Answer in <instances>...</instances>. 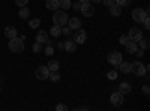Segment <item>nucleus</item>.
<instances>
[{
  "instance_id": "21",
  "label": "nucleus",
  "mask_w": 150,
  "mask_h": 111,
  "mask_svg": "<svg viewBox=\"0 0 150 111\" xmlns=\"http://www.w3.org/2000/svg\"><path fill=\"white\" fill-rule=\"evenodd\" d=\"M50 35H51L53 38H59V36L62 35V27L57 26V24H54V26L50 29Z\"/></svg>"
},
{
  "instance_id": "39",
  "label": "nucleus",
  "mask_w": 150,
  "mask_h": 111,
  "mask_svg": "<svg viewBox=\"0 0 150 111\" xmlns=\"http://www.w3.org/2000/svg\"><path fill=\"white\" fill-rule=\"evenodd\" d=\"M72 8L74 9H77V11H80V8H81V2L78 0V2H75V3H72Z\"/></svg>"
},
{
  "instance_id": "30",
  "label": "nucleus",
  "mask_w": 150,
  "mask_h": 111,
  "mask_svg": "<svg viewBox=\"0 0 150 111\" xmlns=\"http://www.w3.org/2000/svg\"><path fill=\"white\" fill-rule=\"evenodd\" d=\"M107 77H108V80H116L117 78V71H110L108 74H107Z\"/></svg>"
},
{
  "instance_id": "34",
  "label": "nucleus",
  "mask_w": 150,
  "mask_h": 111,
  "mask_svg": "<svg viewBox=\"0 0 150 111\" xmlns=\"http://www.w3.org/2000/svg\"><path fill=\"white\" fill-rule=\"evenodd\" d=\"M56 110H57V111H66V110H68V107H66L65 104H57Z\"/></svg>"
},
{
  "instance_id": "26",
  "label": "nucleus",
  "mask_w": 150,
  "mask_h": 111,
  "mask_svg": "<svg viewBox=\"0 0 150 111\" xmlns=\"http://www.w3.org/2000/svg\"><path fill=\"white\" fill-rule=\"evenodd\" d=\"M29 26L32 27V29H38L41 26V20L39 18H33V20H30L29 21Z\"/></svg>"
},
{
  "instance_id": "35",
  "label": "nucleus",
  "mask_w": 150,
  "mask_h": 111,
  "mask_svg": "<svg viewBox=\"0 0 150 111\" xmlns=\"http://www.w3.org/2000/svg\"><path fill=\"white\" fill-rule=\"evenodd\" d=\"M141 89H143V93H144L146 96H149V93H150V87H149V84H144Z\"/></svg>"
},
{
  "instance_id": "22",
  "label": "nucleus",
  "mask_w": 150,
  "mask_h": 111,
  "mask_svg": "<svg viewBox=\"0 0 150 111\" xmlns=\"http://www.w3.org/2000/svg\"><path fill=\"white\" fill-rule=\"evenodd\" d=\"M47 68H48L50 71H59V68H60L59 60H50L48 65H47Z\"/></svg>"
},
{
  "instance_id": "1",
  "label": "nucleus",
  "mask_w": 150,
  "mask_h": 111,
  "mask_svg": "<svg viewBox=\"0 0 150 111\" xmlns=\"http://www.w3.org/2000/svg\"><path fill=\"white\" fill-rule=\"evenodd\" d=\"M9 50L12 53H23L24 51V42L21 38H18V36H15V38L9 39Z\"/></svg>"
},
{
  "instance_id": "7",
  "label": "nucleus",
  "mask_w": 150,
  "mask_h": 111,
  "mask_svg": "<svg viewBox=\"0 0 150 111\" xmlns=\"http://www.w3.org/2000/svg\"><path fill=\"white\" fill-rule=\"evenodd\" d=\"M128 38H129V41L138 42V41L143 38V32H141V29H138V27H131V30H129V35H128Z\"/></svg>"
},
{
  "instance_id": "19",
  "label": "nucleus",
  "mask_w": 150,
  "mask_h": 111,
  "mask_svg": "<svg viewBox=\"0 0 150 111\" xmlns=\"http://www.w3.org/2000/svg\"><path fill=\"white\" fill-rule=\"evenodd\" d=\"M125 47H126V53H128V54H134V53L137 51V48H138V44L134 42V41H129Z\"/></svg>"
},
{
  "instance_id": "10",
  "label": "nucleus",
  "mask_w": 150,
  "mask_h": 111,
  "mask_svg": "<svg viewBox=\"0 0 150 111\" xmlns=\"http://www.w3.org/2000/svg\"><path fill=\"white\" fill-rule=\"evenodd\" d=\"M110 101H111V105L112 107H120L122 104H123V93H120L119 90L117 92H114L111 95V98H110Z\"/></svg>"
},
{
  "instance_id": "13",
  "label": "nucleus",
  "mask_w": 150,
  "mask_h": 111,
  "mask_svg": "<svg viewBox=\"0 0 150 111\" xmlns=\"http://www.w3.org/2000/svg\"><path fill=\"white\" fill-rule=\"evenodd\" d=\"M63 50L66 53H75V51H77V44H75L74 41H66L63 44Z\"/></svg>"
},
{
  "instance_id": "28",
  "label": "nucleus",
  "mask_w": 150,
  "mask_h": 111,
  "mask_svg": "<svg viewBox=\"0 0 150 111\" xmlns=\"http://www.w3.org/2000/svg\"><path fill=\"white\" fill-rule=\"evenodd\" d=\"M116 3L123 8V6H129V5L132 3V0H116Z\"/></svg>"
},
{
  "instance_id": "16",
  "label": "nucleus",
  "mask_w": 150,
  "mask_h": 111,
  "mask_svg": "<svg viewBox=\"0 0 150 111\" xmlns=\"http://www.w3.org/2000/svg\"><path fill=\"white\" fill-rule=\"evenodd\" d=\"M131 90H132V86L129 84V83H126V81H123V83H120L119 84V92L120 93H131Z\"/></svg>"
},
{
  "instance_id": "18",
  "label": "nucleus",
  "mask_w": 150,
  "mask_h": 111,
  "mask_svg": "<svg viewBox=\"0 0 150 111\" xmlns=\"http://www.w3.org/2000/svg\"><path fill=\"white\" fill-rule=\"evenodd\" d=\"M5 36H6L8 39L15 38V36H17V29H15V27H12V26H8V27L5 29Z\"/></svg>"
},
{
  "instance_id": "11",
  "label": "nucleus",
  "mask_w": 150,
  "mask_h": 111,
  "mask_svg": "<svg viewBox=\"0 0 150 111\" xmlns=\"http://www.w3.org/2000/svg\"><path fill=\"white\" fill-rule=\"evenodd\" d=\"M47 41H48V32H45V30H38V33H36V42L45 44Z\"/></svg>"
},
{
  "instance_id": "42",
  "label": "nucleus",
  "mask_w": 150,
  "mask_h": 111,
  "mask_svg": "<svg viewBox=\"0 0 150 111\" xmlns=\"http://www.w3.org/2000/svg\"><path fill=\"white\" fill-rule=\"evenodd\" d=\"M81 3H87V2H90V0H80Z\"/></svg>"
},
{
  "instance_id": "25",
  "label": "nucleus",
  "mask_w": 150,
  "mask_h": 111,
  "mask_svg": "<svg viewBox=\"0 0 150 111\" xmlns=\"http://www.w3.org/2000/svg\"><path fill=\"white\" fill-rule=\"evenodd\" d=\"M60 8L63 11H66V9L72 8V2H71V0H60Z\"/></svg>"
},
{
  "instance_id": "9",
  "label": "nucleus",
  "mask_w": 150,
  "mask_h": 111,
  "mask_svg": "<svg viewBox=\"0 0 150 111\" xmlns=\"http://www.w3.org/2000/svg\"><path fill=\"white\" fill-rule=\"evenodd\" d=\"M86 41H87V33L83 29L75 30V33H74V42L75 44H84Z\"/></svg>"
},
{
  "instance_id": "6",
  "label": "nucleus",
  "mask_w": 150,
  "mask_h": 111,
  "mask_svg": "<svg viewBox=\"0 0 150 111\" xmlns=\"http://www.w3.org/2000/svg\"><path fill=\"white\" fill-rule=\"evenodd\" d=\"M80 11H81V14H83L84 17H93V14H95V6H93L90 2H87V3H81Z\"/></svg>"
},
{
  "instance_id": "41",
  "label": "nucleus",
  "mask_w": 150,
  "mask_h": 111,
  "mask_svg": "<svg viewBox=\"0 0 150 111\" xmlns=\"http://www.w3.org/2000/svg\"><path fill=\"white\" fill-rule=\"evenodd\" d=\"M92 2H93V3H101L102 0H92Z\"/></svg>"
},
{
  "instance_id": "38",
  "label": "nucleus",
  "mask_w": 150,
  "mask_h": 111,
  "mask_svg": "<svg viewBox=\"0 0 150 111\" xmlns=\"http://www.w3.org/2000/svg\"><path fill=\"white\" fill-rule=\"evenodd\" d=\"M143 24H144V29H146V30L150 29V20H149V18H146V20L143 21Z\"/></svg>"
},
{
  "instance_id": "5",
  "label": "nucleus",
  "mask_w": 150,
  "mask_h": 111,
  "mask_svg": "<svg viewBox=\"0 0 150 111\" xmlns=\"http://www.w3.org/2000/svg\"><path fill=\"white\" fill-rule=\"evenodd\" d=\"M107 60H108L110 65H112V66L117 68V66L122 63V62H123V56H122V53H119V51H112V53L108 54Z\"/></svg>"
},
{
  "instance_id": "17",
  "label": "nucleus",
  "mask_w": 150,
  "mask_h": 111,
  "mask_svg": "<svg viewBox=\"0 0 150 111\" xmlns=\"http://www.w3.org/2000/svg\"><path fill=\"white\" fill-rule=\"evenodd\" d=\"M18 17H20L21 20H27V18L30 17V9L26 8V6H21L20 11H18Z\"/></svg>"
},
{
  "instance_id": "37",
  "label": "nucleus",
  "mask_w": 150,
  "mask_h": 111,
  "mask_svg": "<svg viewBox=\"0 0 150 111\" xmlns=\"http://www.w3.org/2000/svg\"><path fill=\"white\" fill-rule=\"evenodd\" d=\"M143 51H144V50H141V48H137V51H135L134 54H135L137 57H143V56H144V53H143Z\"/></svg>"
},
{
  "instance_id": "4",
  "label": "nucleus",
  "mask_w": 150,
  "mask_h": 111,
  "mask_svg": "<svg viewBox=\"0 0 150 111\" xmlns=\"http://www.w3.org/2000/svg\"><path fill=\"white\" fill-rule=\"evenodd\" d=\"M146 18H149V12L147 11H144L141 8H135L132 11V20L135 23H143Z\"/></svg>"
},
{
  "instance_id": "3",
  "label": "nucleus",
  "mask_w": 150,
  "mask_h": 111,
  "mask_svg": "<svg viewBox=\"0 0 150 111\" xmlns=\"http://www.w3.org/2000/svg\"><path fill=\"white\" fill-rule=\"evenodd\" d=\"M131 72L134 74V75H137V77H143L144 74L147 72V69H146V66L141 63L140 60H135V62L131 63Z\"/></svg>"
},
{
  "instance_id": "36",
  "label": "nucleus",
  "mask_w": 150,
  "mask_h": 111,
  "mask_svg": "<svg viewBox=\"0 0 150 111\" xmlns=\"http://www.w3.org/2000/svg\"><path fill=\"white\" fill-rule=\"evenodd\" d=\"M15 3L21 8V6H26V5L29 3V0H15Z\"/></svg>"
},
{
  "instance_id": "24",
  "label": "nucleus",
  "mask_w": 150,
  "mask_h": 111,
  "mask_svg": "<svg viewBox=\"0 0 150 111\" xmlns=\"http://www.w3.org/2000/svg\"><path fill=\"white\" fill-rule=\"evenodd\" d=\"M48 78L51 80V81H59L60 80V74H59V71H50V75H48Z\"/></svg>"
},
{
  "instance_id": "12",
  "label": "nucleus",
  "mask_w": 150,
  "mask_h": 111,
  "mask_svg": "<svg viewBox=\"0 0 150 111\" xmlns=\"http://www.w3.org/2000/svg\"><path fill=\"white\" fill-rule=\"evenodd\" d=\"M45 6L50 11H57L60 8V0H45Z\"/></svg>"
},
{
  "instance_id": "31",
  "label": "nucleus",
  "mask_w": 150,
  "mask_h": 111,
  "mask_svg": "<svg viewBox=\"0 0 150 111\" xmlns=\"http://www.w3.org/2000/svg\"><path fill=\"white\" fill-rule=\"evenodd\" d=\"M45 54H47V56H53V54H54V48H53V45H47V48H45Z\"/></svg>"
},
{
  "instance_id": "40",
  "label": "nucleus",
  "mask_w": 150,
  "mask_h": 111,
  "mask_svg": "<svg viewBox=\"0 0 150 111\" xmlns=\"http://www.w3.org/2000/svg\"><path fill=\"white\" fill-rule=\"evenodd\" d=\"M63 44H65V42H59V44H57V47L60 48V50H63Z\"/></svg>"
},
{
  "instance_id": "32",
  "label": "nucleus",
  "mask_w": 150,
  "mask_h": 111,
  "mask_svg": "<svg viewBox=\"0 0 150 111\" xmlns=\"http://www.w3.org/2000/svg\"><path fill=\"white\" fill-rule=\"evenodd\" d=\"M71 27L69 26H66V27H62V35H65V36H69L71 35Z\"/></svg>"
},
{
  "instance_id": "27",
  "label": "nucleus",
  "mask_w": 150,
  "mask_h": 111,
  "mask_svg": "<svg viewBox=\"0 0 150 111\" xmlns=\"http://www.w3.org/2000/svg\"><path fill=\"white\" fill-rule=\"evenodd\" d=\"M32 50H33V53H41V51H42V44L35 42L33 47H32Z\"/></svg>"
},
{
  "instance_id": "23",
  "label": "nucleus",
  "mask_w": 150,
  "mask_h": 111,
  "mask_svg": "<svg viewBox=\"0 0 150 111\" xmlns=\"http://www.w3.org/2000/svg\"><path fill=\"white\" fill-rule=\"evenodd\" d=\"M137 44H138V48H141V50H147L149 45H150V44H149V38H141Z\"/></svg>"
},
{
  "instance_id": "8",
  "label": "nucleus",
  "mask_w": 150,
  "mask_h": 111,
  "mask_svg": "<svg viewBox=\"0 0 150 111\" xmlns=\"http://www.w3.org/2000/svg\"><path fill=\"white\" fill-rule=\"evenodd\" d=\"M48 75H50V69L47 66H39V68H36V71H35V77L38 80H41V81L47 80Z\"/></svg>"
},
{
  "instance_id": "2",
  "label": "nucleus",
  "mask_w": 150,
  "mask_h": 111,
  "mask_svg": "<svg viewBox=\"0 0 150 111\" xmlns=\"http://www.w3.org/2000/svg\"><path fill=\"white\" fill-rule=\"evenodd\" d=\"M53 21L54 24H57V26H66L68 24V15H66V12L65 11H54V15H53Z\"/></svg>"
},
{
  "instance_id": "14",
  "label": "nucleus",
  "mask_w": 150,
  "mask_h": 111,
  "mask_svg": "<svg viewBox=\"0 0 150 111\" xmlns=\"http://www.w3.org/2000/svg\"><path fill=\"white\" fill-rule=\"evenodd\" d=\"M110 14H111V17H120L122 15V6H119L117 3L111 5L110 6Z\"/></svg>"
},
{
  "instance_id": "15",
  "label": "nucleus",
  "mask_w": 150,
  "mask_h": 111,
  "mask_svg": "<svg viewBox=\"0 0 150 111\" xmlns=\"http://www.w3.org/2000/svg\"><path fill=\"white\" fill-rule=\"evenodd\" d=\"M68 23H69V27H71L72 30H78V29H81V21H80L77 17H74V18L68 20Z\"/></svg>"
},
{
  "instance_id": "33",
  "label": "nucleus",
  "mask_w": 150,
  "mask_h": 111,
  "mask_svg": "<svg viewBox=\"0 0 150 111\" xmlns=\"http://www.w3.org/2000/svg\"><path fill=\"white\" fill-rule=\"evenodd\" d=\"M102 3H104V6L110 8L111 5H114V3H116V0H102Z\"/></svg>"
},
{
  "instance_id": "29",
  "label": "nucleus",
  "mask_w": 150,
  "mask_h": 111,
  "mask_svg": "<svg viewBox=\"0 0 150 111\" xmlns=\"http://www.w3.org/2000/svg\"><path fill=\"white\" fill-rule=\"evenodd\" d=\"M119 42H120L122 45H126V44L129 42V38H128V35H122L120 38H119Z\"/></svg>"
},
{
  "instance_id": "20",
  "label": "nucleus",
  "mask_w": 150,
  "mask_h": 111,
  "mask_svg": "<svg viewBox=\"0 0 150 111\" xmlns=\"http://www.w3.org/2000/svg\"><path fill=\"white\" fill-rule=\"evenodd\" d=\"M117 68L120 69L122 74H131V63H129V62H122Z\"/></svg>"
}]
</instances>
